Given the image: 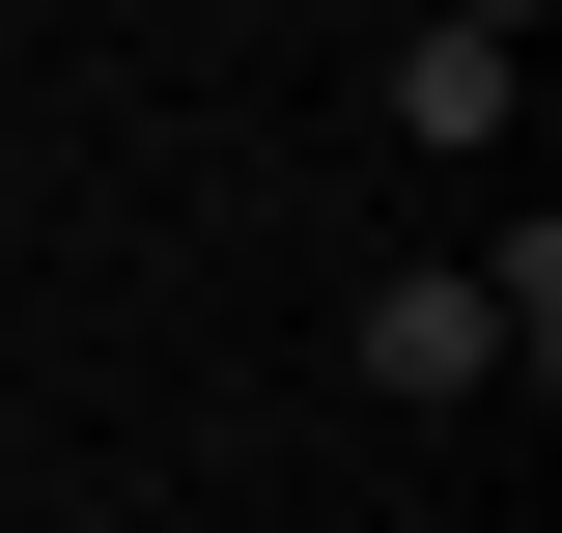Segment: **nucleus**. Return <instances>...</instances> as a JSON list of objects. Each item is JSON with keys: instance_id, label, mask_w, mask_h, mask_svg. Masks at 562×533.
Instances as JSON below:
<instances>
[{"instance_id": "obj_1", "label": "nucleus", "mask_w": 562, "mask_h": 533, "mask_svg": "<svg viewBox=\"0 0 562 533\" xmlns=\"http://www.w3.org/2000/svg\"><path fill=\"white\" fill-rule=\"evenodd\" d=\"M479 365H506L479 253H422V281H366V394H479Z\"/></svg>"}, {"instance_id": "obj_2", "label": "nucleus", "mask_w": 562, "mask_h": 533, "mask_svg": "<svg viewBox=\"0 0 562 533\" xmlns=\"http://www.w3.org/2000/svg\"><path fill=\"white\" fill-rule=\"evenodd\" d=\"M506 57H535V29H450V0H422V57H394V140H506Z\"/></svg>"}, {"instance_id": "obj_3", "label": "nucleus", "mask_w": 562, "mask_h": 533, "mask_svg": "<svg viewBox=\"0 0 562 533\" xmlns=\"http://www.w3.org/2000/svg\"><path fill=\"white\" fill-rule=\"evenodd\" d=\"M450 29H535V0H450Z\"/></svg>"}]
</instances>
